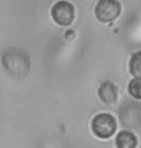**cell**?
<instances>
[{
  "instance_id": "obj_1",
  "label": "cell",
  "mask_w": 141,
  "mask_h": 148,
  "mask_svg": "<svg viewBox=\"0 0 141 148\" xmlns=\"http://www.w3.org/2000/svg\"><path fill=\"white\" fill-rule=\"evenodd\" d=\"M2 65L6 74L13 79H23L31 68L28 53L19 47H9L2 54Z\"/></svg>"
},
{
  "instance_id": "obj_2",
  "label": "cell",
  "mask_w": 141,
  "mask_h": 148,
  "mask_svg": "<svg viewBox=\"0 0 141 148\" xmlns=\"http://www.w3.org/2000/svg\"><path fill=\"white\" fill-rule=\"evenodd\" d=\"M119 119L123 127L131 130L141 128V104L134 101H128L119 110Z\"/></svg>"
},
{
  "instance_id": "obj_3",
  "label": "cell",
  "mask_w": 141,
  "mask_h": 148,
  "mask_svg": "<svg viewBox=\"0 0 141 148\" xmlns=\"http://www.w3.org/2000/svg\"><path fill=\"white\" fill-rule=\"evenodd\" d=\"M91 129L97 138L106 139L114 135L117 129L115 117L109 113H99L91 122Z\"/></svg>"
},
{
  "instance_id": "obj_4",
  "label": "cell",
  "mask_w": 141,
  "mask_h": 148,
  "mask_svg": "<svg viewBox=\"0 0 141 148\" xmlns=\"http://www.w3.org/2000/svg\"><path fill=\"white\" fill-rule=\"evenodd\" d=\"M120 14L121 4L118 0H99L95 7L96 18L103 23L112 22Z\"/></svg>"
},
{
  "instance_id": "obj_5",
  "label": "cell",
  "mask_w": 141,
  "mask_h": 148,
  "mask_svg": "<svg viewBox=\"0 0 141 148\" xmlns=\"http://www.w3.org/2000/svg\"><path fill=\"white\" fill-rule=\"evenodd\" d=\"M51 16L55 23L60 26H69L74 18V5L66 0L56 2L51 8Z\"/></svg>"
},
{
  "instance_id": "obj_6",
  "label": "cell",
  "mask_w": 141,
  "mask_h": 148,
  "mask_svg": "<svg viewBox=\"0 0 141 148\" xmlns=\"http://www.w3.org/2000/svg\"><path fill=\"white\" fill-rule=\"evenodd\" d=\"M98 96L104 105L111 107L117 103L118 88L111 82H104L98 89Z\"/></svg>"
},
{
  "instance_id": "obj_7",
  "label": "cell",
  "mask_w": 141,
  "mask_h": 148,
  "mask_svg": "<svg viewBox=\"0 0 141 148\" xmlns=\"http://www.w3.org/2000/svg\"><path fill=\"white\" fill-rule=\"evenodd\" d=\"M137 138L129 131H121L115 138V144L118 148H134L137 146Z\"/></svg>"
},
{
  "instance_id": "obj_8",
  "label": "cell",
  "mask_w": 141,
  "mask_h": 148,
  "mask_svg": "<svg viewBox=\"0 0 141 148\" xmlns=\"http://www.w3.org/2000/svg\"><path fill=\"white\" fill-rule=\"evenodd\" d=\"M129 74L135 77H141V51L131 55L129 65Z\"/></svg>"
},
{
  "instance_id": "obj_9",
  "label": "cell",
  "mask_w": 141,
  "mask_h": 148,
  "mask_svg": "<svg viewBox=\"0 0 141 148\" xmlns=\"http://www.w3.org/2000/svg\"><path fill=\"white\" fill-rule=\"evenodd\" d=\"M128 91L129 95L134 99L141 100V77H135L129 82Z\"/></svg>"
}]
</instances>
